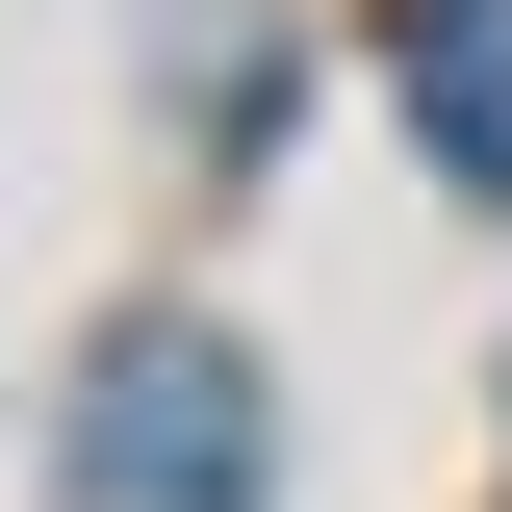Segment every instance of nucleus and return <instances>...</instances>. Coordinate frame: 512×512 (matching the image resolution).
<instances>
[{
    "instance_id": "nucleus-1",
    "label": "nucleus",
    "mask_w": 512,
    "mask_h": 512,
    "mask_svg": "<svg viewBox=\"0 0 512 512\" xmlns=\"http://www.w3.org/2000/svg\"><path fill=\"white\" fill-rule=\"evenodd\" d=\"M256 461H282V410H256V359L231 333H103L77 359V410H52V487L77 512H256Z\"/></svg>"
},
{
    "instance_id": "nucleus-2",
    "label": "nucleus",
    "mask_w": 512,
    "mask_h": 512,
    "mask_svg": "<svg viewBox=\"0 0 512 512\" xmlns=\"http://www.w3.org/2000/svg\"><path fill=\"white\" fill-rule=\"evenodd\" d=\"M384 77H410V128H436V180L512 205V0H410V26H384Z\"/></svg>"
}]
</instances>
